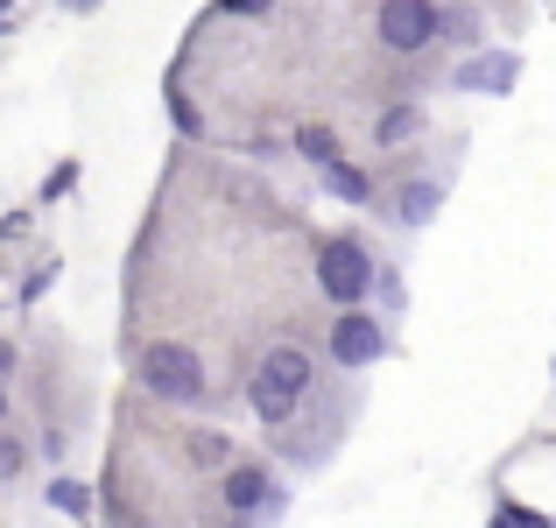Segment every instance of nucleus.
I'll use <instances>...</instances> for the list:
<instances>
[{
	"label": "nucleus",
	"instance_id": "1",
	"mask_svg": "<svg viewBox=\"0 0 556 528\" xmlns=\"http://www.w3.org/2000/svg\"><path fill=\"white\" fill-rule=\"evenodd\" d=\"M317 282H325L331 303H359L374 289V254L359 240H325L317 247Z\"/></svg>",
	"mask_w": 556,
	"mask_h": 528
},
{
	"label": "nucleus",
	"instance_id": "2",
	"mask_svg": "<svg viewBox=\"0 0 556 528\" xmlns=\"http://www.w3.org/2000/svg\"><path fill=\"white\" fill-rule=\"evenodd\" d=\"M141 380H149L163 402H204V366L190 345H149L141 352Z\"/></svg>",
	"mask_w": 556,
	"mask_h": 528
},
{
	"label": "nucleus",
	"instance_id": "3",
	"mask_svg": "<svg viewBox=\"0 0 556 528\" xmlns=\"http://www.w3.org/2000/svg\"><path fill=\"white\" fill-rule=\"evenodd\" d=\"M380 42L388 50H422V42H437V8L430 0H380Z\"/></svg>",
	"mask_w": 556,
	"mask_h": 528
},
{
	"label": "nucleus",
	"instance_id": "4",
	"mask_svg": "<svg viewBox=\"0 0 556 528\" xmlns=\"http://www.w3.org/2000/svg\"><path fill=\"white\" fill-rule=\"evenodd\" d=\"M380 345H388V331H380V317H367V311H345L339 325H331V360L339 366H374Z\"/></svg>",
	"mask_w": 556,
	"mask_h": 528
},
{
	"label": "nucleus",
	"instance_id": "5",
	"mask_svg": "<svg viewBox=\"0 0 556 528\" xmlns=\"http://www.w3.org/2000/svg\"><path fill=\"white\" fill-rule=\"evenodd\" d=\"M254 380H268L275 394H289V402H296V394L311 388V360H303L296 345H275L268 360H261V374H254Z\"/></svg>",
	"mask_w": 556,
	"mask_h": 528
},
{
	"label": "nucleus",
	"instance_id": "6",
	"mask_svg": "<svg viewBox=\"0 0 556 528\" xmlns=\"http://www.w3.org/2000/svg\"><path fill=\"white\" fill-rule=\"evenodd\" d=\"M261 501H268V473H261V465H232L226 473V507L232 515H254Z\"/></svg>",
	"mask_w": 556,
	"mask_h": 528
},
{
	"label": "nucleus",
	"instance_id": "7",
	"mask_svg": "<svg viewBox=\"0 0 556 528\" xmlns=\"http://www.w3.org/2000/svg\"><path fill=\"white\" fill-rule=\"evenodd\" d=\"M317 176H325V190H331V198H345V204H367V198H374L367 169H353V163H345V155H339V163H325Z\"/></svg>",
	"mask_w": 556,
	"mask_h": 528
},
{
	"label": "nucleus",
	"instance_id": "8",
	"mask_svg": "<svg viewBox=\"0 0 556 528\" xmlns=\"http://www.w3.org/2000/svg\"><path fill=\"white\" fill-rule=\"evenodd\" d=\"M296 149L311 155L317 169H325V163H339V135H331V127H296Z\"/></svg>",
	"mask_w": 556,
	"mask_h": 528
},
{
	"label": "nucleus",
	"instance_id": "9",
	"mask_svg": "<svg viewBox=\"0 0 556 528\" xmlns=\"http://www.w3.org/2000/svg\"><path fill=\"white\" fill-rule=\"evenodd\" d=\"M437 198H444L437 184H408V190H402V218H408V226H422V218L437 212Z\"/></svg>",
	"mask_w": 556,
	"mask_h": 528
},
{
	"label": "nucleus",
	"instance_id": "10",
	"mask_svg": "<svg viewBox=\"0 0 556 528\" xmlns=\"http://www.w3.org/2000/svg\"><path fill=\"white\" fill-rule=\"evenodd\" d=\"M374 135H380V141H408V135H422V113H416V106H394L388 121L374 127Z\"/></svg>",
	"mask_w": 556,
	"mask_h": 528
},
{
	"label": "nucleus",
	"instance_id": "11",
	"mask_svg": "<svg viewBox=\"0 0 556 528\" xmlns=\"http://www.w3.org/2000/svg\"><path fill=\"white\" fill-rule=\"evenodd\" d=\"M226 437H218V430H198V437H190V465H226Z\"/></svg>",
	"mask_w": 556,
	"mask_h": 528
},
{
	"label": "nucleus",
	"instance_id": "12",
	"mask_svg": "<svg viewBox=\"0 0 556 528\" xmlns=\"http://www.w3.org/2000/svg\"><path fill=\"white\" fill-rule=\"evenodd\" d=\"M515 78V64H472V71H458V85H507Z\"/></svg>",
	"mask_w": 556,
	"mask_h": 528
},
{
	"label": "nucleus",
	"instance_id": "13",
	"mask_svg": "<svg viewBox=\"0 0 556 528\" xmlns=\"http://www.w3.org/2000/svg\"><path fill=\"white\" fill-rule=\"evenodd\" d=\"M50 501H56V507H71V515H78V507H85V487H71V479H56V487H50Z\"/></svg>",
	"mask_w": 556,
	"mask_h": 528
},
{
	"label": "nucleus",
	"instance_id": "14",
	"mask_svg": "<svg viewBox=\"0 0 556 528\" xmlns=\"http://www.w3.org/2000/svg\"><path fill=\"white\" fill-rule=\"evenodd\" d=\"M437 36H458L465 42V36H472V14H437Z\"/></svg>",
	"mask_w": 556,
	"mask_h": 528
},
{
	"label": "nucleus",
	"instance_id": "15",
	"mask_svg": "<svg viewBox=\"0 0 556 528\" xmlns=\"http://www.w3.org/2000/svg\"><path fill=\"white\" fill-rule=\"evenodd\" d=\"M8 366H14V345H8V339H0V374H8Z\"/></svg>",
	"mask_w": 556,
	"mask_h": 528
},
{
	"label": "nucleus",
	"instance_id": "16",
	"mask_svg": "<svg viewBox=\"0 0 556 528\" xmlns=\"http://www.w3.org/2000/svg\"><path fill=\"white\" fill-rule=\"evenodd\" d=\"M0 416H8V388H0Z\"/></svg>",
	"mask_w": 556,
	"mask_h": 528
}]
</instances>
